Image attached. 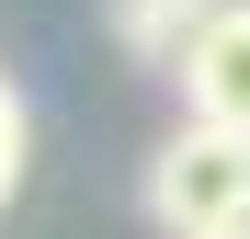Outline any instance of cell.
I'll return each mask as SVG.
<instances>
[{
    "instance_id": "obj_2",
    "label": "cell",
    "mask_w": 250,
    "mask_h": 239,
    "mask_svg": "<svg viewBox=\"0 0 250 239\" xmlns=\"http://www.w3.org/2000/svg\"><path fill=\"white\" fill-rule=\"evenodd\" d=\"M182 114H205V126H239L250 137V0H216V23L182 46Z\"/></svg>"
},
{
    "instance_id": "obj_5",
    "label": "cell",
    "mask_w": 250,
    "mask_h": 239,
    "mask_svg": "<svg viewBox=\"0 0 250 239\" xmlns=\"http://www.w3.org/2000/svg\"><path fill=\"white\" fill-rule=\"evenodd\" d=\"M239 239H250V228H239Z\"/></svg>"
},
{
    "instance_id": "obj_1",
    "label": "cell",
    "mask_w": 250,
    "mask_h": 239,
    "mask_svg": "<svg viewBox=\"0 0 250 239\" xmlns=\"http://www.w3.org/2000/svg\"><path fill=\"white\" fill-rule=\"evenodd\" d=\"M148 228L159 239H239L250 228V137L182 114L148 148Z\"/></svg>"
},
{
    "instance_id": "obj_3",
    "label": "cell",
    "mask_w": 250,
    "mask_h": 239,
    "mask_svg": "<svg viewBox=\"0 0 250 239\" xmlns=\"http://www.w3.org/2000/svg\"><path fill=\"white\" fill-rule=\"evenodd\" d=\"M216 23V0H114V46L137 68H182V46Z\"/></svg>"
},
{
    "instance_id": "obj_4",
    "label": "cell",
    "mask_w": 250,
    "mask_h": 239,
    "mask_svg": "<svg viewBox=\"0 0 250 239\" xmlns=\"http://www.w3.org/2000/svg\"><path fill=\"white\" fill-rule=\"evenodd\" d=\"M23 159H34V114H23V80L0 68V205L23 194Z\"/></svg>"
}]
</instances>
